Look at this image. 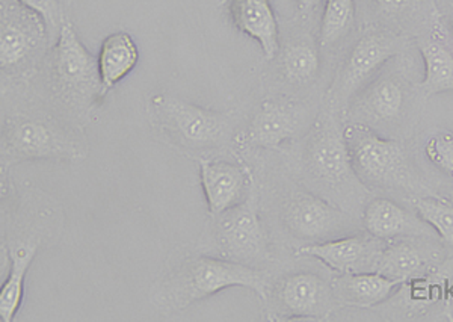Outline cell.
Returning a JSON list of instances; mask_svg holds the SVG:
<instances>
[{"mask_svg": "<svg viewBox=\"0 0 453 322\" xmlns=\"http://www.w3.org/2000/svg\"><path fill=\"white\" fill-rule=\"evenodd\" d=\"M248 288L268 302V276L251 265L211 256H189L157 283L153 302L166 310H183L226 288Z\"/></svg>", "mask_w": 453, "mask_h": 322, "instance_id": "1", "label": "cell"}, {"mask_svg": "<svg viewBox=\"0 0 453 322\" xmlns=\"http://www.w3.org/2000/svg\"><path fill=\"white\" fill-rule=\"evenodd\" d=\"M150 104L162 127L181 146L215 149L232 135V117L226 112L206 110L168 94L155 96Z\"/></svg>", "mask_w": 453, "mask_h": 322, "instance_id": "2", "label": "cell"}, {"mask_svg": "<svg viewBox=\"0 0 453 322\" xmlns=\"http://www.w3.org/2000/svg\"><path fill=\"white\" fill-rule=\"evenodd\" d=\"M50 73L58 93L79 108L91 106L104 96L98 59L88 52L72 23H64L59 29Z\"/></svg>", "mask_w": 453, "mask_h": 322, "instance_id": "3", "label": "cell"}, {"mask_svg": "<svg viewBox=\"0 0 453 322\" xmlns=\"http://www.w3.org/2000/svg\"><path fill=\"white\" fill-rule=\"evenodd\" d=\"M2 144L6 165L36 159L78 161L82 157L81 144L72 134L52 121L32 117L8 121Z\"/></svg>", "mask_w": 453, "mask_h": 322, "instance_id": "4", "label": "cell"}, {"mask_svg": "<svg viewBox=\"0 0 453 322\" xmlns=\"http://www.w3.org/2000/svg\"><path fill=\"white\" fill-rule=\"evenodd\" d=\"M217 241L226 259L251 265L268 259V240L258 217V194L250 189L237 206L218 215Z\"/></svg>", "mask_w": 453, "mask_h": 322, "instance_id": "5", "label": "cell"}, {"mask_svg": "<svg viewBox=\"0 0 453 322\" xmlns=\"http://www.w3.org/2000/svg\"><path fill=\"white\" fill-rule=\"evenodd\" d=\"M343 135L352 168L361 180L393 183L405 174V153L396 141L382 138L358 123L346 126Z\"/></svg>", "mask_w": 453, "mask_h": 322, "instance_id": "6", "label": "cell"}, {"mask_svg": "<svg viewBox=\"0 0 453 322\" xmlns=\"http://www.w3.org/2000/svg\"><path fill=\"white\" fill-rule=\"evenodd\" d=\"M305 162L310 174L333 189L346 187L358 179L352 168L343 130L331 115L318 121L314 127L307 144Z\"/></svg>", "mask_w": 453, "mask_h": 322, "instance_id": "7", "label": "cell"}, {"mask_svg": "<svg viewBox=\"0 0 453 322\" xmlns=\"http://www.w3.org/2000/svg\"><path fill=\"white\" fill-rule=\"evenodd\" d=\"M0 67L14 70L27 63L46 35V21L19 0L0 4Z\"/></svg>", "mask_w": 453, "mask_h": 322, "instance_id": "8", "label": "cell"}, {"mask_svg": "<svg viewBox=\"0 0 453 322\" xmlns=\"http://www.w3.org/2000/svg\"><path fill=\"white\" fill-rule=\"evenodd\" d=\"M333 289L322 277L296 272L284 277L273 291L275 310L280 319L322 321L330 315Z\"/></svg>", "mask_w": 453, "mask_h": 322, "instance_id": "9", "label": "cell"}, {"mask_svg": "<svg viewBox=\"0 0 453 322\" xmlns=\"http://www.w3.org/2000/svg\"><path fill=\"white\" fill-rule=\"evenodd\" d=\"M397 52L396 42L392 38L380 34L365 35L352 47L345 65L337 74L330 93L333 102L345 104L350 99V96L360 88L367 79L375 73L376 70L395 57Z\"/></svg>", "mask_w": 453, "mask_h": 322, "instance_id": "10", "label": "cell"}, {"mask_svg": "<svg viewBox=\"0 0 453 322\" xmlns=\"http://www.w3.org/2000/svg\"><path fill=\"white\" fill-rule=\"evenodd\" d=\"M382 251L381 240L372 234H358L304 245L296 251V255L316 257L340 274H357L376 271Z\"/></svg>", "mask_w": 453, "mask_h": 322, "instance_id": "11", "label": "cell"}, {"mask_svg": "<svg viewBox=\"0 0 453 322\" xmlns=\"http://www.w3.org/2000/svg\"><path fill=\"white\" fill-rule=\"evenodd\" d=\"M283 223L295 238L319 241L339 234L345 224V213L325 198L298 193L284 204Z\"/></svg>", "mask_w": 453, "mask_h": 322, "instance_id": "12", "label": "cell"}, {"mask_svg": "<svg viewBox=\"0 0 453 322\" xmlns=\"http://www.w3.org/2000/svg\"><path fill=\"white\" fill-rule=\"evenodd\" d=\"M201 185L211 215H221L247 197L248 174L243 168L226 161L200 159Z\"/></svg>", "mask_w": 453, "mask_h": 322, "instance_id": "13", "label": "cell"}, {"mask_svg": "<svg viewBox=\"0 0 453 322\" xmlns=\"http://www.w3.org/2000/svg\"><path fill=\"white\" fill-rule=\"evenodd\" d=\"M303 120V110L296 104L265 100L248 127V142L262 149H279L296 136Z\"/></svg>", "mask_w": 453, "mask_h": 322, "instance_id": "14", "label": "cell"}, {"mask_svg": "<svg viewBox=\"0 0 453 322\" xmlns=\"http://www.w3.org/2000/svg\"><path fill=\"white\" fill-rule=\"evenodd\" d=\"M363 224L367 234L381 241L397 240L403 236H427L434 232L433 227L420 217L412 215L388 198L372 200L363 213Z\"/></svg>", "mask_w": 453, "mask_h": 322, "instance_id": "15", "label": "cell"}, {"mask_svg": "<svg viewBox=\"0 0 453 322\" xmlns=\"http://www.w3.org/2000/svg\"><path fill=\"white\" fill-rule=\"evenodd\" d=\"M228 12L233 25L260 44L266 59L280 52L279 23L269 0H230Z\"/></svg>", "mask_w": 453, "mask_h": 322, "instance_id": "16", "label": "cell"}, {"mask_svg": "<svg viewBox=\"0 0 453 322\" xmlns=\"http://www.w3.org/2000/svg\"><path fill=\"white\" fill-rule=\"evenodd\" d=\"M42 242L38 240L19 241L10 245V272L0 289V318L4 322L14 321L20 310L25 292V279L32 262L38 255Z\"/></svg>", "mask_w": 453, "mask_h": 322, "instance_id": "17", "label": "cell"}, {"mask_svg": "<svg viewBox=\"0 0 453 322\" xmlns=\"http://www.w3.org/2000/svg\"><path fill=\"white\" fill-rule=\"evenodd\" d=\"M138 61V47L127 32H115L104 38L98 55V72L104 93L121 82L136 67Z\"/></svg>", "mask_w": 453, "mask_h": 322, "instance_id": "18", "label": "cell"}, {"mask_svg": "<svg viewBox=\"0 0 453 322\" xmlns=\"http://www.w3.org/2000/svg\"><path fill=\"white\" fill-rule=\"evenodd\" d=\"M402 281L384 276L378 271L343 274L334 285L335 294L346 303L354 306L369 307L386 302Z\"/></svg>", "mask_w": 453, "mask_h": 322, "instance_id": "19", "label": "cell"}, {"mask_svg": "<svg viewBox=\"0 0 453 322\" xmlns=\"http://www.w3.org/2000/svg\"><path fill=\"white\" fill-rule=\"evenodd\" d=\"M425 78L420 88L426 96L453 91V55L448 47L438 42H423L420 46Z\"/></svg>", "mask_w": 453, "mask_h": 322, "instance_id": "20", "label": "cell"}, {"mask_svg": "<svg viewBox=\"0 0 453 322\" xmlns=\"http://www.w3.org/2000/svg\"><path fill=\"white\" fill-rule=\"evenodd\" d=\"M425 270V259L416 247L407 242H397L382 251L376 271L384 276L405 283L408 279L416 277Z\"/></svg>", "mask_w": 453, "mask_h": 322, "instance_id": "21", "label": "cell"}, {"mask_svg": "<svg viewBox=\"0 0 453 322\" xmlns=\"http://www.w3.org/2000/svg\"><path fill=\"white\" fill-rule=\"evenodd\" d=\"M281 67L288 82L299 85L311 82L319 73V52L309 42H294L286 47L281 58Z\"/></svg>", "mask_w": 453, "mask_h": 322, "instance_id": "22", "label": "cell"}, {"mask_svg": "<svg viewBox=\"0 0 453 322\" xmlns=\"http://www.w3.org/2000/svg\"><path fill=\"white\" fill-rule=\"evenodd\" d=\"M356 19L354 0H325L320 21V46H334L349 32Z\"/></svg>", "mask_w": 453, "mask_h": 322, "instance_id": "23", "label": "cell"}, {"mask_svg": "<svg viewBox=\"0 0 453 322\" xmlns=\"http://www.w3.org/2000/svg\"><path fill=\"white\" fill-rule=\"evenodd\" d=\"M418 217L433 227L448 244L453 245V204L443 198L423 197L414 202Z\"/></svg>", "mask_w": 453, "mask_h": 322, "instance_id": "24", "label": "cell"}, {"mask_svg": "<svg viewBox=\"0 0 453 322\" xmlns=\"http://www.w3.org/2000/svg\"><path fill=\"white\" fill-rule=\"evenodd\" d=\"M367 104L372 114L381 120H393L403 108V89L393 79H381L372 87Z\"/></svg>", "mask_w": 453, "mask_h": 322, "instance_id": "25", "label": "cell"}, {"mask_svg": "<svg viewBox=\"0 0 453 322\" xmlns=\"http://www.w3.org/2000/svg\"><path fill=\"white\" fill-rule=\"evenodd\" d=\"M425 157L440 172L453 177V132L440 130L429 136L425 146Z\"/></svg>", "mask_w": 453, "mask_h": 322, "instance_id": "26", "label": "cell"}, {"mask_svg": "<svg viewBox=\"0 0 453 322\" xmlns=\"http://www.w3.org/2000/svg\"><path fill=\"white\" fill-rule=\"evenodd\" d=\"M19 2L46 21L47 31H52L58 25L61 27L64 25L61 23L62 10L59 0H19Z\"/></svg>", "mask_w": 453, "mask_h": 322, "instance_id": "27", "label": "cell"}, {"mask_svg": "<svg viewBox=\"0 0 453 322\" xmlns=\"http://www.w3.org/2000/svg\"><path fill=\"white\" fill-rule=\"evenodd\" d=\"M380 10L386 11L388 14H399L402 11L408 10L412 0H375Z\"/></svg>", "mask_w": 453, "mask_h": 322, "instance_id": "28", "label": "cell"}, {"mask_svg": "<svg viewBox=\"0 0 453 322\" xmlns=\"http://www.w3.org/2000/svg\"><path fill=\"white\" fill-rule=\"evenodd\" d=\"M320 2H322V0H298L299 12L304 14V16H309V14H311V12L320 5Z\"/></svg>", "mask_w": 453, "mask_h": 322, "instance_id": "29", "label": "cell"}, {"mask_svg": "<svg viewBox=\"0 0 453 322\" xmlns=\"http://www.w3.org/2000/svg\"><path fill=\"white\" fill-rule=\"evenodd\" d=\"M452 23H453V6H452Z\"/></svg>", "mask_w": 453, "mask_h": 322, "instance_id": "30", "label": "cell"}]
</instances>
